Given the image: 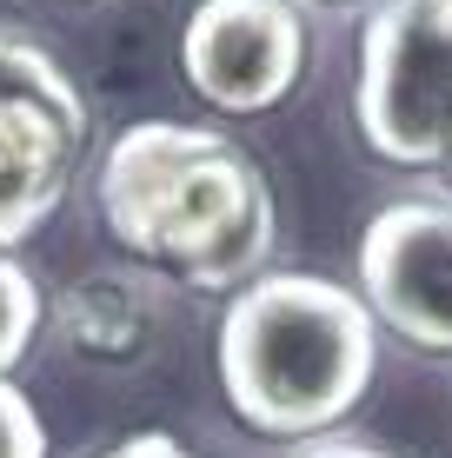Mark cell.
I'll return each instance as SVG.
<instances>
[{"label":"cell","instance_id":"cell-1","mask_svg":"<svg viewBox=\"0 0 452 458\" xmlns=\"http://www.w3.org/2000/svg\"><path fill=\"white\" fill-rule=\"evenodd\" d=\"M93 193L120 252L200 293L253 279L279 233L260 166L226 133L186 120L127 126L107 147Z\"/></svg>","mask_w":452,"mask_h":458},{"label":"cell","instance_id":"cell-2","mask_svg":"<svg viewBox=\"0 0 452 458\" xmlns=\"http://www.w3.org/2000/svg\"><path fill=\"white\" fill-rule=\"evenodd\" d=\"M226 405L260 438H320L366 399L380 319L320 273H267L233 293L213 339Z\"/></svg>","mask_w":452,"mask_h":458},{"label":"cell","instance_id":"cell-3","mask_svg":"<svg viewBox=\"0 0 452 458\" xmlns=\"http://www.w3.org/2000/svg\"><path fill=\"white\" fill-rule=\"evenodd\" d=\"M360 140L386 166H439L452 140V0H380L360 34Z\"/></svg>","mask_w":452,"mask_h":458},{"label":"cell","instance_id":"cell-4","mask_svg":"<svg viewBox=\"0 0 452 458\" xmlns=\"http://www.w3.org/2000/svg\"><path fill=\"white\" fill-rule=\"evenodd\" d=\"M87 153V100L47 47L0 27V252L27 246Z\"/></svg>","mask_w":452,"mask_h":458},{"label":"cell","instance_id":"cell-5","mask_svg":"<svg viewBox=\"0 0 452 458\" xmlns=\"http://www.w3.org/2000/svg\"><path fill=\"white\" fill-rule=\"evenodd\" d=\"M180 73L220 114H273L306 73V21L293 0H200L180 27Z\"/></svg>","mask_w":452,"mask_h":458},{"label":"cell","instance_id":"cell-6","mask_svg":"<svg viewBox=\"0 0 452 458\" xmlns=\"http://www.w3.org/2000/svg\"><path fill=\"white\" fill-rule=\"evenodd\" d=\"M360 299L399 339L452 352V207L393 199L360 233Z\"/></svg>","mask_w":452,"mask_h":458},{"label":"cell","instance_id":"cell-7","mask_svg":"<svg viewBox=\"0 0 452 458\" xmlns=\"http://www.w3.org/2000/svg\"><path fill=\"white\" fill-rule=\"evenodd\" d=\"M60 326H67V339L81 345V352L120 366V359H133L140 345H147L153 312L127 279H81V286L60 299Z\"/></svg>","mask_w":452,"mask_h":458},{"label":"cell","instance_id":"cell-8","mask_svg":"<svg viewBox=\"0 0 452 458\" xmlns=\"http://www.w3.org/2000/svg\"><path fill=\"white\" fill-rule=\"evenodd\" d=\"M40 312H47V299L34 286V273L21 266V252H0V378L27 359V345L40 333Z\"/></svg>","mask_w":452,"mask_h":458},{"label":"cell","instance_id":"cell-9","mask_svg":"<svg viewBox=\"0 0 452 458\" xmlns=\"http://www.w3.org/2000/svg\"><path fill=\"white\" fill-rule=\"evenodd\" d=\"M0 458H47V425L13 378H0Z\"/></svg>","mask_w":452,"mask_h":458},{"label":"cell","instance_id":"cell-10","mask_svg":"<svg viewBox=\"0 0 452 458\" xmlns=\"http://www.w3.org/2000/svg\"><path fill=\"white\" fill-rule=\"evenodd\" d=\"M100 458H193V452L174 445L166 432H140V438H127V445H114V452H100Z\"/></svg>","mask_w":452,"mask_h":458},{"label":"cell","instance_id":"cell-11","mask_svg":"<svg viewBox=\"0 0 452 458\" xmlns=\"http://www.w3.org/2000/svg\"><path fill=\"white\" fill-rule=\"evenodd\" d=\"M300 458H386V452H372V445H339V438H326V445H306Z\"/></svg>","mask_w":452,"mask_h":458},{"label":"cell","instance_id":"cell-12","mask_svg":"<svg viewBox=\"0 0 452 458\" xmlns=\"http://www.w3.org/2000/svg\"><path fill=\"white\" fill-rule=\"evenodd\" d=\"M446 166H452V140H446Z\"/></svg>","mask_w":452,"mask_h":458}]
</instances>
